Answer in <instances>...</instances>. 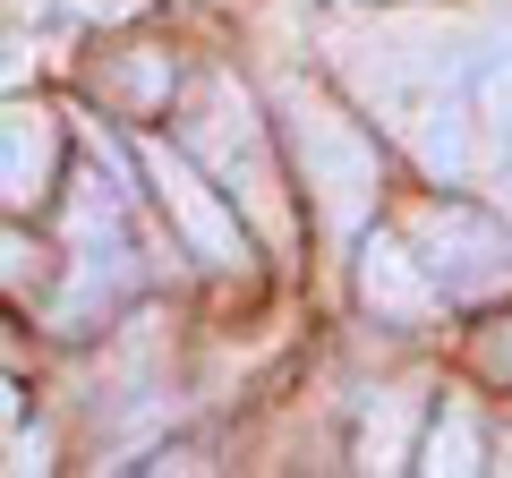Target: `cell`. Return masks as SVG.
<instances>
[{
    "label": "cell",
    "mask_w": 512,
    "mask_h": 478,
    "mask_svg": "<svg viewBox=\"0 0 512 478\" xmlns=\"http://www.w3.org/2000/svg\"><path fill=\"white\" fill-rule=\"evenodd\" d=\"M282 137H291V171L316 197V222H325L333 239H350L384 197V146L325 86H299V77L282 86Z\"/></svg>",
    "instance_id": "obj_1"
},
{
    "label": "cell",
    "mask_w": 512,
    "mask_h": 478,
    "mask_svg": "<svg viewBox=\"0 0 512 478\" xmlns=\"http://www.w3.org/2000/svg\"><path fill=\"white\" fill-rule=\"evenodd\" d=\"M188 146L205 154V163L222 171V197L248 205L256 231L291 239V197H282V163L274 146H265V120H256V103L231 86V77H197V111H188Z\"/></svg>",
    "instance_id": "obj_2"
},
{
    "label": "cell",
    "mask_w": 512,
    "mask_h": 478,
    "mask_svg": "<svg viewBox=\"0 0 512 478\" xmlns=\"http://www.w3.org/2000/svg\"><path fill=\"white\" fill-rule=\"evenodd\" d=\"M410 248H419V265L436 274L444 299H504L512 291V231L495 214H478V205L461 197H436L410 214Z\"/></svg>",
    "instance_id": "obj_3"
},
{
    "label": "cell",
    "mask_w": 512,
    "mask_h": 478,
    "mask_svg": "<svg viewBox=\"0 0 512 478\" xmlns=\"http://www.w3.org/2000/svg\"><path fill=\"white\" fill-rule=\"evenodd\" d=\"M77 265H69V291H60V325L52 333H94L111 308H120L128 291H137V239H128L120 222V197H103V188H77Z\"/></svg>",
    "instance_id": "obj_4"
},
{
    "label": "cell",
    "mask_w": 512,
    "mask_h": 478,
    "mask_svg": "<svg viewBox=\"0 0 512 478\" xmlns=\"http://www.w3.org/2000/svg\"><path fill=\"white\" fill-rule=\"evenodd\" d=\"M146 180H154V205L171 214V231L188 239V257H197V265H214V274H239V265H248V231H239V205L222 197V188L205 180L188 154L146 146Z\"/></svg>",
    "instance_id": "obj_5"
},
{
    "label": "cell",
    "mask_w": 512,
    "mask_h": 478,
    "mask_svg": "<svg viewBox=\"0 0 512 478\" xmlns=\"http://www.w3.org/2000/svg\"><path fill=\"white\" fill-rule=\"evenodd\" d=\"M60 180V120L52 103H0V214L43 205Z\"/></svg>",
    "instance_id": "obj_6"
},
{
    "label": "cell",
    "mask_w": 512,
    "mask_h": 478,
    "mask_svg": "<svg viewBox=\"0 0 512 478\" xmlns=\"http://www.w3.org/2000/svg\"><path fill=\"white\" fill-rule=\"evenodd\" d=\"M359 308L376 316V325H427V316L444 308V291H436V274L419 265V248L367 239L359 248Z\"/></svg>",
    "instance_id": "obj_7"
},
{
    "label": "cell",
    "mask_w": 512,
    "mask_h": 478,
    "mask_svg": "<svg viewBox=\"0 0 512 478\" xmlns=\"http://www.w3.org/2000/svg\"><path fill=\"white\" fill-rule=\"evenodd\" d=\"M94 94H103L111 111H128V120H154V111H171V94H180V60H171L163 43H146V35L103 43V60H94Z\"/></svg>",
    "instance_id": "obj_8"
},
{
    "label": "cell",
    "mask_w": 512,
    "mask_h": 478,
    "mask_svg": "<svg viewBox=\"0 0 512 478\" xmlns=\"http://www.w3.org/2000/svg\"><path fill=\"white\" fill-rule=\"evenodd\" d=\"M419 470H487V427H478V410L470 402H444L436 419H427V436H419Z\"/></svg>",
    "instance_id": "obj_9"
},
{
    "label": "cell",
    "mask_w": 512,
    "mask_h": 478,
    "mask_svg": "<svg viewBox=\"0 0 512 478\" xmlns=\"http://www.w3.org/2000/svg\"><path fill=\"white\" fill-rule=\"evenodd\" d=\"M410 419H419V402L410 393H384L359 419V470H402L410 461Z\"/></svg>",
    "instance_id": "obj_10"
},
{
    "label": "cell",
    "mask_w": 512,
    "mask_h": 478,
    "mask_svg": "<svg viewBox=\"0 0 512 478\" xmlns=\"http://www.w3.org/2000/svg\"><path fill=\"white\" fill-rule=\"evenodd\" d=\"M0 291L9 299H43L52 291V248H43L35 231H18V222H0Z\"/></svg>",
    "instance_id": "obj_11"
},
{
    "label": "cell",
    "mask_w": 512,
    "mask_h": 478,
    "mask_svg": "<svg viewBox=\"0 0 512 478\" xmlns=\"http://www.w3.org/2000/svg\"><path fill=\"white\" fill-rule=\"evenodd\" d=\"M478 368L495 376V385H512V316H495L487 342H478Z\"/></svg>",
    "instance_id": "obj_12"
},
{
    "label": "cell",
    "mask_w": 512,
    "mask_h": 478,
    "mask_svg": "<svg viewBox=\"0 0 512 478\" xmlns=\"http://www.w3.org/2000/svg\"><path fill=\"white\" fill-rule=\"evenodd\" d=\"M495 470H512V427H504V461H495Z\"/></svg>",
    "instance_id": "obj_13"
}]
</instances>
